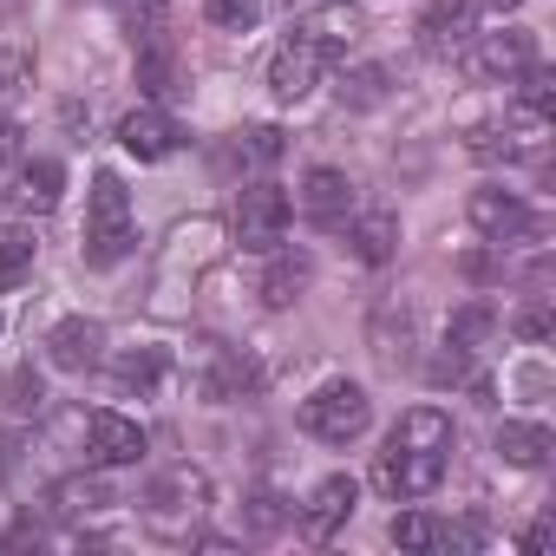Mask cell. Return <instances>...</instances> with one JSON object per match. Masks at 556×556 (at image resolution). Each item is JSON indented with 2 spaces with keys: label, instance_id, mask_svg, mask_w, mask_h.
<instances>
[{
  "label": "cell",
  "instance_id": "cell-15",
  "mask_svg": "<svg viewBox=\"0 0 556 556\" xmlns=\"http://www.w3.org/2000/svg\"><path fill=\"white\" fill-rule=\"evenodd\" d=\"M118 144H125L138 164H164V157L184 144V125H177L164 105H138V112L118 118Z\"/></svg>",
  "mask_w": 556,
  "mask_h": 556
},
{
  "label": "cell",
  "instance_id": "cell-36",
  "mask_svg": "<svg viewBox=\"0 0 556 556\" xmlns=\"http://www.w3.org/2000/svg\"><path fill=\"white\" fill-rule=\"evenodd\" d=\"M249 523H255V530H275V523H282V510H275V497H255V510H249Z\"/></svg>",
  "mask_w": 556,
  "mask_h": 556
},
{
  "label": "cell",
  "instance_id": "cell-10",
  "mask_svg": "<svg viewBox=\"0 0 556 556\" xmlns=\"http://www.w3.org/2000/svg\"><path fill=\"white\" fill-rule=\"evenodd\" d=\"M471 40H478V0H432L413 27V47L426 60H458Z\"/></svg>",
  "mask_w": 556,
  "mask_h": 556
},
{
  "label": "cell",
  "instance_id": "cell-11",
  "mask_svg": "<svg viewBox=\"0 0 556 556\" xmlns=\"http://www.w3.org/2000/svg\"><path fill=\"white\" fill-rule=\"evenodd\" d=\"M458 60H465V73H471L478 86H510V79L536 60V40H530V34H484V40H471Z\"/></svg>",
  "mask_w": 556,
  "mask_h": 556
},
{
  "label": "cell",
  "instance_id": "cell-7",
  "mask_svg": "<svg viewBox=\"0 0 556 556\" xmlns=\"http://www.w3.org/2000/svg\"><path fill=\"white\" fill-rule=\"evenodd\" d=\"M289 216H295V203H289V190H282V184L255 177V184H242V190H236V242H242V249H255V255H268L275 242L289 236Z\"/></svg>",
  "mask_w": 556,
  "mask_h": 556
},
{
  "label": "cell",
  "instance_id": "cell-26",
  "mask_svg": "<svg viewBox=\"0 0 556 556\" xmlns=\"http://www.w3.org/2000/svg\"><path fill=\"white\" fill-rule=\"evenodd\" d=\"M334 92H341V105H348V112H374V105H387V92H393V73L367 60V66L341 73V86H334Z\"/></svg>",
  "mask_w": 556,
  "mask_h": 556
},
{
  "label": "cell",
  "instance_id": "cell-18",
  "mask_svg": "<svg viewBox=\"0 0 556 556\" xmlns=\"http://www.w3.org/2000/svg\"><path fill=\"white\" fill-rule=\"evenodd\" d=\"M47 361H53L60 374H92V367L105 361V328L86 321V315H66V321L47 334Z\"/></svg>",
  "mask_w": 556,
  "mask_h": 556
},
{
  "label": "cell",
  "instance_id": "cell-14",
  "mask_svg": "<svg viewBox=\"0 0 556 556\" xmlns=\"http://www.w3.org/2000/svg\"><path fill=\"white\" fill-rule=\"evenodd\" d=\"M321 66H328V60H321L302 34H289L282 47H275V60H268V92L282 99V105H302V99L321 86Z\"/></svg>",
  "mask_w": 556,
  "mask_h": 556
},
{
  "label": "cell",
  "instance_id": "cell-5",
  "mask_svg": "<svg viewBox=\"0 0 556 556\" xmlns=\"http://www.w3.org/2000/svg\"><path fill=\"white\" fill-rule=\"evenodd\" d=\"M367 426H374V400L354 380H328L302 400V432L321 439V445H354Z\"/></svg>",
  "mask_w": 556,
  "mask_h": 556
},
{
  "label": "cell",
  "instance_id": "cell-19",
  "mask_svg": "<svg viewBox=\"0 0 556 556\" xmlns=\"http://www.w3.org/2000/svg\"><path fill=\"white\" fill-rule=\"evenodd\" d=\"M354 504H361V484H354V478H341V471L321 478L315 497L302 504V536H308V543H328V536L354 517Z\"/></svg>",
  "mask_w": 556,
  "mask_h": 556
},
{
  "label": "cell",
  "instance_id": "cell-39",
  "mask_svg": "<svg viewBox=\"0 0 556 556\" xmlns=\"http://www.w3.org/2000/svg\"><path fill=\"white\" fill-rule=\"evenodd\" d=\"M478 8H491V14H517L523 0H478Z\"/></svg>",
  "mask_w": 556,
  "mask_h": 556
},
{
  "label": "cell",
  "instance_id": "cell-37",
  "mask_svg": "<svg viewBox=\"0 0 556 556\" xmlns=\"http://www.w3.org/2000/svg\"><path fill=\"white\" fill-rule=\"evenodd\" d=\"M14 465H21V439H14V432H8V426H0V478H8V471H14Z\"/></svg>",
  "mask_w": 556,
  "mask_h": 556
},
{
  "label": "cell",
  "instance_id": "cell-32",
  "mask_svg": "<svg viewBox=\"0 0 556 556\" xmlns=\"http://www.w3.org/2000/svg\"><path fill=\"white\" fill-rule=\"evenodd\" d=\"M40 400H47V387H40L34 367L8 374V387H0V406H8V413H40Z\"/></svg>",
  "mask_w": 556,
  "mask_h": 556
},
{
  "label": "cell",
  "instance_id": "cell-33",
  "mask_svg": "<svg viewBox=\"0 0 556 556\" xmlns=\"http://www.w3.org/2000/svg\"><path fill=\"white\" fill-rule=\"evenodd\" d=\"M34 86V60L21 53V47H0V99H14V92H27Z\"/></svg>",
  "mask_w": 556,
  "mask_h": 556
},
{
  "label": "cell",
  "instance_id": "cell-24",
  "mask_svg": "<svg viewBox=\"0 0 556 556\" xmlns=\"http://www.w3.org/2000/svg\"><path fill=\"white\" fill-rule=\"evenodd\" d=\"M282 151H289V138L275 131V125H242L236 138H229V164H242V170H268V164H282Z\"/></svg>",
  "mask_w": 556,
  "mask_h": 556
},
{
  "label": "cell",
  "instance_id": "cell-12",
  "mask_svg": "<svg viewBox=\"0 0 556 556\" xmlns=\"http://www.w3.org/2000/svg\"><path fill=\"white\" fill-rule=\"evenodd\" d=\"M295 34H302L321 60H348V47H361V34H367V14L354 8V0H328V8H308V14L295 21Z\"/></svg>",
  "mask_w": 556,
  "mask_h": 556
},
{
  "label": "cell",
  "instance_id": "cell-28",
  "mask_svg": "<svg viewBox=\"0 0 556 556\" xmlns=\"http://www.w3.org/2000/svg\"><path fill=\"white\" fill-rule=\"evenodd\" d=\"M393 543L400 549H452V523H439L426 510H400L393 517Z\"/></svg>",
  "mask_w": 556,
  "mask_h": 556
},
{
  "label": "cell",
  "instance_id": "cell-31",
  "mask_svg": "<svg viewBox=\"0 0 556 556\" xmlns=\"http://www.w3.org/2000/svg\"><path fill=\"white\" fill-rule=\"evenodd\" d=\"M203 21L223 27V34H249L262 21V8H255V0H203Z\"/></svg>",
  "mask_w": 556,
  "mask_h": 556
},
{
  "label": "cell",
  "instance_id": "cell-8",
  "mask_svg": "<svg viewBox=\"0 0 556 556\" xmlns=\"http://www.w3.org/2000/svg\"><path fill=\"white\" fill-rule=\"evenodd\" d=\"M465 216H471V229H478L484 242H536V236H549V216H536L517 190H497V184L471 190Z\"/></svg>",
  "mask_w": 556,
  "mask_h": 556
},
{
  "label": "cell",
  "instance_id": "cell-16",
  "mask_svg": "<svg viewBox=\"0 0 556 556\" xmlns=\"http://www.w3.org/2000/svg\"><path fill=\"white\" fill-rule=\"evenodd\" d=\"M60 190H66V170L53 157H27L14 177H8V210L14 216H53L60 210Z\"/></svg>",
  "mask_w": 556,
  "mask_h": 556
},
{
  "label": "cell",
  "instance_id": "cell-27",
  "mask_svg": "<svg viewBox=\"0 0 556 556\" xmlns=\"http://www.w3.org/2000/svg\"><path fill=\"white\" fill-rule=\"evenodd\" d=\"M491 328H497V308H491V302H465V308L445 321V341L465 348V354H478V348L491 341Z\"/></svg>",
  "mask_w": 556,
  "mask_h": 556
},
{
  "label": "cell",
  "instance_id": "cell-34",
  "mask_svg": "<svg viewBox=\"0 0 556 556\" xmlns=\"http://www.w3.org/2000/svg\"><path fill=\"white\" fill-rule=\"evenodd\" d=\"M517 341H549L556 334V315H549V302H530V308H517Z\"/></svg>",
  "mask_w": 556,
  "mask_h": 556
},
{
  "label": "cell",
  "instance_id": "cell-1",
  "mask_svg": "<svg viewBox=\"0 0 556 556\" xmlns=\"http://www.w3.org/2000/svg\"><path fill=\"white\" fill-rule=\"evenodd\" d=\"M445 465H452V419L439 406H413V413H400V426H393V439L374 465V484L393 504H419V497L439 491Z\"/></svg>",
  "mask_w": 556,
  "mask_h": 556
},
{
  "label": "cell",
  "instance_id": "cell-13",
  "mask_svg": "<svg viewBox=\"0 0 556 556\" xmlns=\"http://www.w3.org/2000/svg\"><path fill=\"white\" fill-rule=\"evenodd\" d=\"M144 426L138 419H125V413H92L86 419V458L99 465V471H118V465H138L144 458Z\"/></svg>",
  "mask_w": 556,
  "mask_h": 556
},
{
  "label": "cell",
  "instance_id": "cell-3",
  "mask_svg": "<svg viewBox=\"0 0 556 556\" xmlns=\"http://www.w3.org/2000/svg\"><path fill=\"white\" fill-rule=\"evenodd\" d=\"M138 249V216H131V190L118 170H99L92 177V197H86V268H118L125 255Z\"/></svg>",
  "mask_w": 556,
  "mask_h": 556
},
{
  "label": "cell",
  "instance_id": "cell-25",
  "mask_svg": "<svg viewBox=\"0 0 556 556\" xmlns=\"http://www.w3.org/2000/svg\"><path fill=\"white\" fill-rule=\"evenodd\" d=\"M34 255H40V242H34V229H21V223H0V295H14L27 275H34Z\"/></svg>",
  "mask_w": 556,
  "mask_h": 556
},
{
  "label": "cell",
  "instance_id": "cell-2",
  "mask_svg": "<svg viewBox=\"0 0 556 556\" xmlns=\"http://www.w3.org/2000/svg\"><path fill=\"white\" fill-rule=\"evenodd\" d=\"M223 255V229L210 223V216H190V223H177L170 229V242H164V262H157V282H151V308L157 315H184V295H197V282L210 275V262Z\"/></svg>",
  "mask_w": 556,
  "mask_h": 556
},
{
  "label": "cell",
  "instance_id": "cell-6",
  "mask_svg": "<svg viewBox=\"0 0 556 556\" xmlns=\"http://www.w3.org/2000/svg\"><path fill=\"white\" fill-rule=\"evenodd\" d=\"M543 144H549V118L543 112H523V105H510L504 118H491V125H471V138H465V151L471 157H484V164H523V157H543Z\"/></svg>",
  "mask_w": 556,
  "mask_h": 556
},
{
  "label": "cell",
  "instance_id": "cell-35",
  "mask_svg": "<svg viewBox=\"0 0 556 556\" xmlns=\"http://www.w3.org/2000/svg\"><path fill=\"white\" fill-rule=\"evenodd\" d=\"M14 157H21V125L0 118V164H14Z\"/></svg>",
  "mask_w": 556,
  "mask_h": 556
},
{
  "label": "cell",
  "instance_id": "cell-23",
  "mask_svg": "<svg viewBox=\"0 0 556 556\" xmlns=\"http://www.w3.org/2000/svg\"><path fill=\"white\" fill-rule=\"evenodd\" d=\"M491 445H497V458L517 465V471H536V465H549V452H556L549 426H536V419H504Z\"/></svg>",
  "mask_w": 556,
  "mask_h": 556
},
{
  "label": "cell",
  "instance_id": "cell-20",
  "mask_svg": "<svg viewBox=\"0 0 556 556\" xmlns=\"http://www.w3.org/2000/svg\"><path fill=\"white\" fill-rule=\"evenodd\" d=\"M164 380H170V348H125L118 361H112V387L131 400H157L164 393Z\"/></svg>",
  "mask_w": 556,
  "mask_h": 556
},
{
  "label": "cell",
  "instance_id": "cell-29",
  "mask_svg": "<svg viewBox=\"0 0 556 556\" xmlns=\"http://www.w3.org/2000/svg\"><path fill=\"white\" fill-rule=\"evenodd\" d=\"M510 86H517V105H523V112H543V118H549V105H556V73H549V66L530 60Z\"/></svg>",
  "mask_w": 556,
  "mask_h": 556
},
{
  "label": "cell",
  "instance_id": "cell-30",
  "mask_svg": "<svg viewBox=\"0 0 556 556\" xmlns=\"http://www.w3.org/2000/svg\"><path fill=\"white\" fill-rule=\"evenodd\" d=\"M53 504L60 510H105V504H118L99 478H66V484H53Z\"/></svg>",
  "mask_w": 556,
  "mask_h": 556
},
{
  "label": "cell",
  "instance_id": "cell-17",
  "mask_svg": "<svg viewBox=\"0 0 556 556\" xmlns=\"http://www.w3.org/2000/svg\"><path fill=\"white\" fill-rule=\"evenodd\" d=\"M302 216H308L315 229H341V223L354 216V184H348V170L315 164V170L302 177Z\"/></svg>",
  "mask_w": 556,
  "mask_h": 556
},
{
  "label": "cell",
  "instance_id": "cell-21",
  "mask_svg": "<svg viewBox=\"0 0 556 556\" xmlns=\"http://www.w3.org/2000/svg\"><path fill=\"white\" fill-rule=\"evenodd\" d=\"M315 282V262L302 249H268V268H262V302L268 308H295Z\"/></svg>",
  "mask_w": 556,
  "mask_h": 556
},
{
  "label": "cell",
  "instance_id": "cell-4",
  "mask_svg": "<svg viewBox=\"0 0 556 556\" xmlns=\"http://www.w3.org/2000/svg\"><path fill=\"white\" fill-rule=\"evenodd\" d=\"M203 510H210V471H197V465H170L144 491V523L157 536H170V543H190L197 523H203Z\"/></svg>",
  "mask_w": 556,
  "mask_h": 556
},
{
  "label": "cell",
  "instance_id": "cell-9",
  "mask_svg": "<svg viewBox=\"0 0 556 556\" xmlns=\"http://www.w3.org/2000/svg\"><path fill=\"white\" fill-rule=\"evenodd\" d=\"M190 374H197V393H203L210 406L249 400V393L262 387V367H255L249 354L223 348V341H197V354H190Z\"/></svg>",
  "mask_w": 556,
  "mask_h": 556
},
{
  "label": "cell",
  "instance_id": "cell-22",
  "mask_svg": "<svg viewBox=\"0 0 556 556\" xmlns=\"http://www.w3.org/2000/svg\"><path fill=\"white\" fill-rule=\"evenodd\" d=\"M341 229H348V242H354V255H361L367 268L393 262V249H400V216H393V210H361V216H348Z\"/></svg>",
  "mask_w": 556,
  "mask_h": 556
},
{
  "label": "cell",
  "instance_id": "cell-38",
  "mask_svg": "<svg viewBox=\"0 0 556 556\" xmlns=\"http://www.w3.org/2000/svg\"><path fill=\"white\" fill-rule=\"evenodd\" d=\"M549 536H556V523H549V517H536V523L523 530V549H549Z\"/></svg>",
  "mask_w": 556,
  "mask_h": 556
}]
</instances>
